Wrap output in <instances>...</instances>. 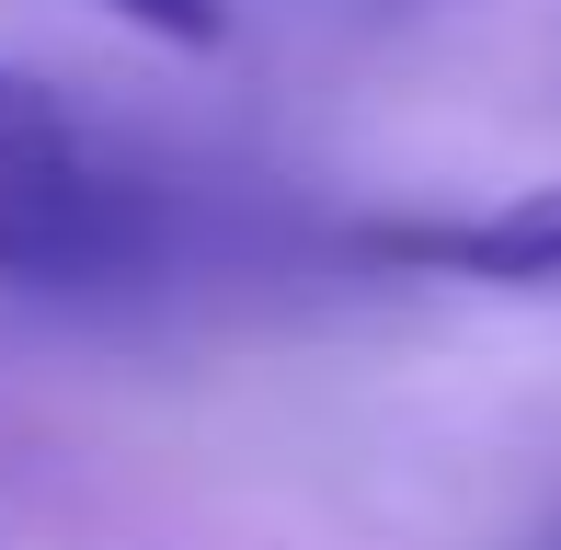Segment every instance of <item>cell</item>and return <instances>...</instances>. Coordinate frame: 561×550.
<instances>
[{"label":"cell","mask_w":561,"mask_h":550,"mask_svg":"<svg viewBox=\"0 0 561 550\" xmlns=\"http://www.w3.org/2000/svg\"><path fill=\"white\" fill-rule=\"evenodd\" d=\"M355 253L401 275H458V287H561V184L481 218H378L355 230Z\"/></svg>","instance_id":"cell-2"},{"label":"cell","mask_w":561,"mask_h":550,"mask_svg":"<svg viewBox=\"0 0 561 550\" xmlns=\"http://www.w3.org/2000/svg\"><path fill=\"white\" fill-rule=\"evenodd\" d=\"M138 35H161V46H184V58H207V46L229 35V0H115Z\"/></svg>","instance_id":"cell-3"},{"label":"cell","mask_w":561,"mask_h":550,"mask_svg":"<svg viewBox=\"0 0 561 550\" xmlns=\"http://www.w3.org/2000/svg\"><path fill=\"white\" fill-rule=\"evenodd\" d=\"M149 241H161V195L46 81L0 69V287H92L149 264Z\"/></svg>","instance_id":"cell-1"}]
</instances>
